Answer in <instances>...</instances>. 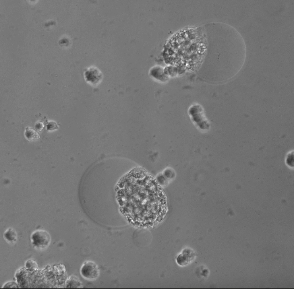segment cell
I'll list each match as a JSON object with an SVG mask.
<instances>
[{"mask_svg": "<svg viewBox=\"0 0 294 289\" xmlns=\"http://www.w3.org/2000/svg\"><path fill=\"white\" fill-rule=\"evenodd\" d=\"M30 238L32 245L39 249L46 248L51 242V237L50 234L44 230H38L35 231L31 234Z\"/></svg>", "mask_w": 294, "mask_h": 289, "instance_id": "obj_1", "label": "cell"}, {"mask_svg": "<svg viewBox=\"0 0 294 289\" xmlns=\"http://www.w3.org/2000/svg\"><path fill=\"white\" fill-rule=\"evenodd\" d=\"M81 276L85 279L93 280L99 276V270L97 265L94 262L88 261L82 265L80 269Z\"/></svg>", "mask_w": 294, "mask_h": 289, "instance_id": "obj_2", "label": "cell"}, {"mask_svg": "<svg viewBox=\"0 0 294 289\" xmlns=\"http://www.w3.org/2000/svg\"><path fill=\"white\" fill-rule=\"evenodd\" d=\"M84 77L86 82L90 84L95 86L101 82L102 74L97 67H91L85 71Z\"/></svg>", "mask_w": 294, "mask_h": 289, "instance_id": "obj_3", "label": "cell"}, {"mask_svg": "<svg viewBox=\"0 0 294 289\" xmlns=\"http://www.w3.org/2000/svg\"><path fill=\"white\" fill-rule=\"evenodd\" d=\"M194 253L192 251L189 249H185L177 257V263L180 265H185L194 259Z\"/></svg>", "mask_w": 294, "mask_h": 289, "instance_id": "obj_4", "label": "cell"}, {"mask_svg": "<svg viewBox=\"0 0 294 289\" xmlns=\"http://www.w3.org/2000/svg\"><path fill=\"white\" fill-rule=\"evenodd\" d=\"M150 74L154 78L162 82L166 81L168 78L164 73V70L160 67H155L152 69Z\"/></svg>", "mask_w": 294, "mask_h": 289, "instance_id": "obj_5", "label": "cell"}, {"mask_svg": "<svg viewBox=\"0 0 294 289\" xmlns=\"http://www.w3.org/2000/svg\"><path fill=\"white\" fill-rule=\"evenodd\" d=\"M5 239L10 243L15 242L17 239V234L16 231L12 228L7 229L3 234Z\"/></svg>", "mask_w": 294, "mask_h": 289, "instance_id": "obj_6", "label": "cell"}, {"mask_svg": "<svg viewBox=\"0 0 294 289\" xmlns=\"http://www.w3.org/2000/svg\"><path fill=\"white\" fill-rule=\"evenodd\" d=\"M285 162L287 167L291 169L294 168V150H291L286 154L285 159Z\"/></svg>", "mask_w": 294, "mask_h": 289, "instance_id": "obj_7", "label": "cell"}, {"mask_svg": "<svg viewBox=\"0 0 294 289\" xmlns=\"http://www.w3.org/2000/svg\"><path fill=\"white\" fill-rule=\"evenodd\" d=\"M25 135L27 138L30 140H36L40 137L38 133L32 128H28L26 129Z\"/></svg>", "mask_w": 294, "mask_h": 289, "instance_id": "obj_8", "label": "cell"}, {"mask_svg": "<svg viewBox=\"0 0 294 289\" xmlns=\"http://www.w3.org/2000/svg\"><path fill=\"white\" fill-rule=\"evenodd\" d=\"M27 269L30 270H36L38 267L37 262L33 260H30L27 261L25 264Z\"/></svg>", "mask_w": 294, "mask_h": 289, "instance_id": "obj_9", "label": "cell"}, {"mask_svg": "<svg viewBox=\"0 0 294 289\" xmlns=\"http://www.w3.org/2000/svg\"><path fill=\"white\" fill-rule=\"evenodd\" d=\"M58 128V126L56 123L53 121L49 122L47 125V129L50 131H53Z\"/></svg>", "mask_w": 294, "mask_h": 289, "instance_id": "obj_10", "label": "cell"}, {"mask_svg": "<svg viewBox=\"0 0 294 289\" xmlns=\"http://www.w3.org/2000/svg\"><path fill=\"white\" fill-rule=\"evenodd\" d=\"M4 288H18V286L14 282H11L7 283L3 286Z\"/></svg>", "mask_w": 294, "mask_h": 289, "instance_id": "obj_11", "label": "cell"}]
</instances>
